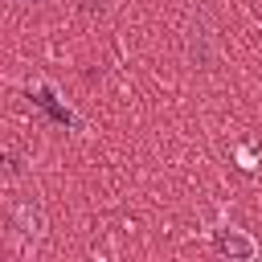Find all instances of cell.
<instances>
[{"label": "cell", "instance_id": "cell-1", "mask_svg": "<svg viewBox=\"0 0 262 262\" xmlns=\"http://www.w3.org/2000/svg\"><path fill=\"white\" fill-rule=\"evenodd\" d=\"M16 8H25V12H49L53 8V0H12Z\"/></svg>", "mask_w": 262, "mask_h": 262}, {"label": "cell", "instance_id": "cell-2", "mask_svg": "<svg viewBox=\"0 0 262 262\" xmlns=\"http://www.w3.org/2000/svg\"><path fill=\"white\" fill-rule=\"evenodd\" d=\"M82 4H86V8H94V4H102V0H82Z\"/></svg>", "mask_w": 262, "mask_h": 262}]
</instances>
